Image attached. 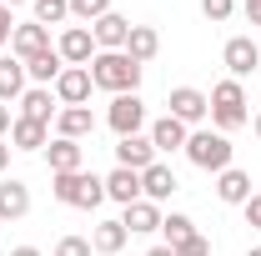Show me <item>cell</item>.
Wrapping results in <instances>:
<instances>
[{"instance_id":"6da1fadb","label":"cell","mask_w":261,"mask_h":256,"mask_svg":"<svg viewBox=\"0 0 261 256\" xmlns=\"http://www.w3.org/2000/svg\"><path fill=\"white\" fill-rule=\"evenodd\" d=\"M86 70H91V86L111 91V96H130L141 86V70L146 65H136L126 50H96V61L86 65Z\"/></svg>"},{"instance_id":"7a4b0ae2","label":"cell","mask_w":261,"mask_h":256,"mask_svg":"<svg viewBox=\"0 0 261 256\" xmlns=\"http://www.w3.org/2000/svg\"><path fill=\"white\" fill-rule=\"evenodd\" d=\"M211 121H216V131L226 136V131L246 126L251 121V111H246V91H241V81H221V86H211Z\"/></svg>"},{"instance_id":"3957f363","label":"cell","mask_w":261,"mask_h":256,"mask_svg":"<svg viewBox=\"0 0 261 256\" xmlns=\"http://www.w3.org/2000/svg\"><path fill=\"white\" fill-rule=\"evenodd\" d=\"M56 201L61 206H81V211H96L100 201H106V181L100 176H91V171H65V176H56Z\"/></svg>"},{"instance_id":"277c9868","label":"cell","mask_w":261,"mask_h":256,"mask_svg":"<svg viewBox=\"0 0 261 256\" xmlns=\"http://www.w3.org/2000/svg\"><path fill=\"white\" fill-rule=\"evenodd\" d=\"M186 156H191V166L221 176L231 166V136H221V131H191L186 136Z\"/></svg>"},{"instance_id":"5b68a950","label":"cell","mask_w":261,"mask_h":256,"mask_svg":"<svg viewBox=\"0 0 261 256\" xmlns=\"http://www.w3.org/2000/svg\"><path fill=\"white\" fill-rule=\"evenodd\" d=\"M106 126L116 131V136H141V126H146V100L136 96H111V111H106Z\"/></svg>"},{"instance_id":"8992f818","label":"cell","mask_w":261,"mask_h":256,"mask_svg":"<svg viewBox=\"0 0 261 256\" xmlns=\"http://www.w3.org/2000/svg\"><path fill=\"white\" fill-rule=\"evenodd\" d=\"M166 106H171L166 116H176L181 126H196V121H206V116H211V100H206V91H196V86H176Z\"/></svg>"},{"instance_id":"52a82bcc","label":"cell","mask_w":261,"mask_h":256,"mask_svg":"<svg viewBox=\"0 0 261 256\" xmlns=\"http://www.w3.org/2000/svg\"><path fill=\"white\" fill-rule=\"evenodd\" d=\"M221 61H226L231 81H241V75L261 70V45L251 40V35H231V40H226V50H221Z\"/></svg>"},{"instance_id":"ba28073f","label":"cell","mask_w":261,"mask_h":256,"mask_svg":"<svg viewBox=\"0 0 261 256\" xmlns=\"http://www.w3.org/2000/svg\"><path fill=\"white\" fill-rule=\"evenodd\" d=\"M56 50H61L65 65H91L96 61V35L86 31V25H65L61 40H56Z\"/></svg>"},{"instance_id":"9c48e42d","label":"cell","mask_w":261,"mask_h":256,"mask_svg":"<svg viewBox=\"0 0 261 256\" xmlns=\"http://www.w3.org/2000/svg\"><path fill=\"white\" fill-rule=\"evenodd\" d=\"M56 100L61 106H86L91 100V70L86 65H65L56 75Z\"/></svg>"},{"instance_id":"30bf717a","label":"cell","mask_w":261,"mask_h":256,"mask_svg":"<svg viewBox=\"0 0 261 256\" xmlns=\"http://www.w3.org/2000/svg\"><path fill=\"white\" fill-rule=\"evenodd\" d=\"M10 50H15V61H35V56H45L56 45H50V31L45 25L25 20V25H15V35H10Z\"/></svg>"},{"instance_id":"8fae6325","label":"cell","mask_w":261,"mask_h":256,"mask_svg":"<svg viewBox=\"0 0 261 256\" xmlns=\"http://www.w3.org/2000/svg\"><path fill=\"white\" fill-rule=\"evenodd\" d=\"M116 166H126V171H146V166H156V146H151V136H121V146H116Z\"/></svg>"},{"instance_id":"7c38bea8","label":"cell","mask_w":261,"mask_h":256,"mask_svg":"<svg viewBox=\"0 0 261 256\" xmlns=\"http://www.w3.org/2000/svg\"><path fill=\"white\" fill-rule=\"evenodd\" d=\"M91 35H96V50H126V40H130V20L126 15H100L96 25H91Z\"/></svg>"},{"instance_id":"4fadbf2b","label":"cell","mask_w":261,"mask_h":256,"mask_svg":"<svg viewBox=\"0 0 261 256\" xmlns=\"http://www.w3.org/2000/svg\"><path fill=\"white\" fill-rule=\"evenodd\" d=\"M121 226H126L130 236H146V231H161V206L141 196V201H130V206H126V216H121Z\"/></svg>"},{"instance_id":"5bb4252c","label":"cell","mask_w":261,"mask_h":256,"mask_svg":"<svg viewBox=\"0 0 261 256\" xmlns=\"http://www.w3.org/2000/svg\"><path fill=\"white\" fill-rule=\"evenodd\" d=\"M45 146H50V126L15 116V126H10V151H45Z\"/></svg>"},{"instance_id":"9a60e30c","label":"cell","mask_w":261,"mask_h":256,"mask_svg":"<svg viewBox=\"0 0 261 256\" xmlns=\"http://www.w3.org/2000/svg\"><path fill=\"white\" fill-rule=\"evenodd\" d=\"M45 161H50V176H65V171H81L86 151H81V141H65V136H56V141L45 146Z\"/></svg>"},{"instance_id":"2e32d148","label":"cell","mask_w":261,"mask_h":256,"mask_svg":"<svg viewBox=\"0 0 261 256\" xmlns=\"http://www.w3.org/2000/svg\"><path fill=\"white\" fill-rule=\"evenodd\" d=\"M25 211H31V186L15 181V176L0 181V221H20Z\"/></svg>"},{"instance_id":"e0dca14e","label":"cell","mask_w":261,"mask_h":256,"mask_svg":"<svg viewBox=\"0 0 261 256\" xmlns=\"http://www.w3.org/2000/svg\"><path fill=\"white\" fill-rule=\"evenodd\" d=\"M91 131H96L91 106H65L61 116H56V136H65V141H81V136H91Z\"/></svg>"},{"instance_id":"ac0fdd59","label":"cell","mask_w":261,"mask_h":256,"mask_svg":"<svg viewBox=\"0 0 261 256\" xmlns=\"http://www.w3.org/2000/svg\"><path fill=\"white\" fill-rule=\"evenodd\" d=\"M176 186H181V181H176V171H171V166H161V161L141 171V196H146V201H166Z\"/></svg>"},{"instance_id":"d6986e66","label":"cell","mask_w":261,"mask_h":256,"mask_svg":"<svg viewBox=\"0 0 261 256\" xmlns=\"http://www.w3.org/2000/svg\"><path fill=\"white\" fill-rule=\"evenodd\" d=\"M100 181H106V196H111V201H121V206L141 201V171L116 166V171H111V176H100Z\"/></svg>"},{"instance_id":"ffe728a7","label":"cell","mask_w":261,"mask_h":256,"mask_svg":"<svg viewBox=\"0 0 261 256\" xmlns=\"http://www.w3.org/2000/svg\"><path fill=\"white\" fill-rule=\"evenodd\" d=\"M216 196H221L226 206H246V201H251V176L236 171V166H226V171L216 176Z\"/></svg>"},{"instance_id":"44dd1931","label":"cell","mask_w":261,"mask_h":256,"mask_svg":"<svg viewBox=\"0 0 261 256\" xmlns=\"http://www.w3.org/2000/svg\"><path fill=\"white\" fill-rule=\"evenodd\" d=\"M20 116H25V121H40V126H50V116H61L56 100H50V86H31V91L20 96Z\"/></svg>"},{"instance_id":"7402d4cb","label":"cell","mask_w":261,"mask_h":256,"mask_svg":"<svg viewBox=\"0 0 261 256\" xmlns=\"http://www.w3.org/2000/svg\"><path fill=\"white\" fill-rule=\"evenodd\" d=\"M186 136H191V131L181 126L176 116H161V121L151 126V146H156V151H186Z\"/></svg>"},{"instance_id":"603a6c76","label":"cell","mask_w":261,"mask_h":256,"mask_svg":"<svg viewBox=\"0 0 261 256\" xmlns=\"http://www.w3.org/2000/svg\"><path fill=\"white\" fill-rule=\"evenodd\" d=\"M156 50H161V35L151 31V25H130V40H126V56L136 65H146V61H156Z\"/></svg>"},{"instance_id":"cb8c5ba5","label":"cell","mask_w":261,"mask_h":256,"mask_svg":"<svg viewBox=\"0 0 261 256\" xmlns=\"http://www.w3.org/2000/svg\"><path fill=\"white\" fill-rule=\"evenodd\" d=\"M15 96H25V61L0 56V100H15Z\"/></svg>"},{"instance_id":"d4e9b609","label":"cell","mask_w":261,"mask_h":256,"mask_svg":"<svg viewBox=\"0 0 261 256\" xmlns=\"http://www.w3.org/2000/svg\"><path fill=\"white\" fill-rule=\"evenodd\" d=\"M126 236H130V231H126L121 221H100L96 231H91V251H100V256H116L121 246H126Z\"/></svg>"},{"instance_id":"484cf974","label":"cell","mask_w":261,"mask_h":256,"mask_svg":"<svg viewBox=\"0 0 261 256\" xmlns=\"http://www.w3.org/2000/svg\"><path fill=\"white\" fill-rule=\"evenodd\" d=\"M65 70L61 50H45V56H35V61H25V75H31L35 86H56V75Z\"/></svg>"},{"instance_id":"4316f807","label":"cell","mask_w":261,"mask_h":256,"mask_svg":"<svg viewBox=\"0 0 261 256\" xmlns=\"http://www.w3.org/2000/svg\"><path fill=\"white\" fill-rule=\"evenodd\" d=\"M161 231H166V246L176 251L181 241H191V236H196V221H191V216H181V211H171V216H161Z\"/></svg>"},{"instance_id":"83f0119b","label":"cell","mask_w":261,"mask_h":256,"mask_svg":"<svg viewBox=\"0 0 261 256\" xmlns=\"http://www.w3.org/2000/svg\"><path fill=\"white\" fill-rule=\"evenodd\" d=\"M35 5V25H61V20H70V0H31Z\"/></svg>"},{"instance_id":"f1b7e54d","label":"cell","mask_w":261,"mask_h":256,"mask_svg":"<svg viewBox=\"0 0 261 256\" xmlns=\"http://www.w3.org/2000/svg\"><path fill=\"white\" fill-rule=\"evenodd\" d=\"M70 15L86 20V25H96L100 15H111V0H70Z\"/></svg>"},{"instance_id":"f546056e","label":"cell","mask_w":261,"mask_h":256,"mask_svg":"<svg viewBox=\"0 0 261 256\" xmlns=\"http://www.w3.org/2000/svg\"><path fill=\"white\" fill-rule=\"evenodd\" d=\"M231 10H236V0H201V15H206L211 25H221V20H231Z\"/></svg>"},{"instance_id":"4dcf8cb0","label":"cell","mask_w":261,"mask_h":256,"mask_svg":"<svg viewBox=\"0 0 261 256\" xmlns=\"http://www.w3.org/2000/svg\"><path fill=\"white\" fill-rule=\"evenodd\" d=\"M56 256H91V241L86 236H61L56 241Z\"/></svg>"},{"instance_id":"1f68e13d","label":"cell","mask_w":261,"mask_h":256,"mask_svg":"<svg viewBox=\"0 0 261 256\" xmlns=\"http://www.w3.org/2000/svg\"><path fill=\"white\" fill-rule=\"evenodd\" d=\"M176 256H211V241H206V236L196 231L191 241H181V246H176Z\"/></svg>"},{"instance_id":"d6a6232c","label":"cell","mask_w":261,"mask_h":256,"mask_svg":"<svg viewBox=\"0 0 261 256\" xmlns=\"http://www.w3.org/2000/svg\"><path fill=\"white\" fill-rule=\"evenodd\" d=\"M10 35H15V15H10V5L0 0V45H5Z\"/></svg>"},{"instance_id":"836d02e7","label":"cell","mask_w":261,"mask_h":256,"mask_svg":"<svg viewBox=\"0 0 261 256\" xmlns=\"http://www.w3.org/2000/svg\"><path fill=\"white\" fill-rule=\"evenodd\" d=\"M246 226H256L261 231V196L251 191V201H246Z\"/></svg>"},{"instance_id":"e575fe53","label":"cell","mask_w":261,"mask_h":256,"mask_svg":"<svg viewBox=\"0 0 261 256\" xmlns=\"http://www.w3.org/2000/svg\"><path fill=\"white\" fill-rule=\"evenodd\" d=\"M246 20H251V25H261V0H246Z\"/></svg>"},{"instance_id":"d590c367","label":"cell","mask_w":261,"mask_h":256,"mask_svg":"<svg viewBox=\"0 0 261 256\" xmlns=\"http://www.w3.org/2000/svg\"><path fill=\"white\" fill-rule=\"evenodd\" d=\"M15 126V121H10V106H5V100H0V136H5V131Z\"/></svg>"},{"instance_id":"8d00e7d4","label":"cell","mask_w":261,"mask_h":256,"mask_svg":"<svg viewBox=\"0 0 261 256\" xmlns=\"http://www.w3.org/2000/svg\"><path fill=\"white\" fill-rule=\"evenodd\" d=\"M5 166H10V141L0 136V171H5Z\"/></svg>"},{"instance_id":"74e56055","label":"cell","mask_w":261,"mask_h":256,"mask_svg":"<svg viewBox=\"0 0 261 256\" xmlns=\"http://www.w3.org/2000/svg\"><path fill=\"white\" fill-rule=\"evenodd\" d=\"M146 256H176V251H171V246H151Z\"/></svg>"},{"instance_id":"f35d334b","label":"cell","mask_w":261,"mask_h":256,"mask_svg":"<svg viewBox=\"0 0 261 256\" xmlns=\"http://www.w3.org/2000/svg\"><path fill=\"white\" fill-rule=\"evenodd\" d=\"M10 256H40V251H35V246H15Z\"/></svg>"},{"instance_id":"ab89813d","label":"cell","mask_w":261,"mask_h":256,"mask_svg":"<svg viewBox=\"0 0 261 256\" xmlns=\"http://www.w3.org/2000/svg\"><path fill=\"white\" fill-rule=\"evenodd\" d=\"M251 126H256V141H261V116H256V121H251Z\"/></svg>"},{"instance_id":"60d3db41","label":"cell","mask_w":261,"mask_h":256,"mask_svg":"<svg viewBox=\"0 0 261 256\" xmlns=\"http://www.w3.org/2000/svg\"><path fill=\"white\" fill-rule=\"evenodd\" d=\"M246 256H261V246H251V251H246Z\"/></svg>"},{"instance_id":"b9f144b4","label":"cell","mask_w":261,"mask_h":256,"mask_svg":"<svg viewBox=\"0 0 261 256\" xmlns=\"http://www.w3.org/2000/svg\"><path fill=\"white\" fill-rule=\"evenodd\" d=\"M5 5H25V0H5Z\"/></svg>"}]
</instances>
